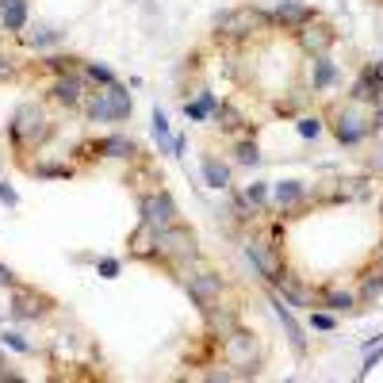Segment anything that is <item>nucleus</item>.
I'll use <instances>...</instances> for the list:
<instances>
[{
    "label": "nucleus",
    "instance_id": "34",
    "mask_svg": "<svg viewBox=\"0 0 383 383\" xmlns=\"http://www.w3.org/2000/svg\"><path fill=\"white\" fill-rule=\"evenodd\" d=\"M0 341H4L8 349H15V353H31V345L23 341V333H15V330H4V333H0Z\"/></svg>",
    "mask_w": 383,
    "mask_h": 383
},
{
    "label": "nucleus",
    "instance_id": "21",
    "mask_svg": "<svg viewBox=\"0 0 383 383\" xmlns=\"http://www.w3.org/2000/svg\"><path fill=\"white\" fill-rule=\"evenodd\" d=\"M100 153H104V158L123 161V158H134L138 146H134V138H130V134H108V138H100Z\"/></svg>",
    "mask_w": 383,
    "mask_h": 383
},
{
    "label": "nucleus",
    "instance_id": "42",
    "mask_svg": "<svg viewBox=\"0 0 383 383\" xmlns=\"http://www.w3.org/2000/svg\"><path fill=\"white\" fill-rule=\"evenodd\" d=\"M379 268H383V246H379Z\"/></svg>",
    "mask_w": 383,
    "mask_h": 383
},
{
    "label": "nucleus",
    "instance_id": "12",
    "mask_svg": "<svg viewBox=\"0 0 383 383\" xmlns=\"http://www.w3.org/2000/svg\"><path fill=\"white\" fill-rule=\"evenodd\" d=\"M272 15H276V23H280L284 31H299L311 20H319V12H314L311 4H303V0H280Z\"/></svg>",
    "mask_w": 383,
    "mask_h": 383
},
{
    "label": "nucleus",
    "instance_id": "3",
    "mask_svg": "<svg viewBox=\"0 0 383 383\" xmlns=\"http://www.w3.org/2000/svg\"><path fill=\"white\" fill-rule=\"evenodd\" d=\"M85 111L92 123H108V119H130L134 111V96H130L127 85H104V92H92L85 100Z\"/></svg>",
    "mask_w": 383,
    "mask_h": 383
},
{
    "label": "nucleus",
    "instance_id": "6",
    "mask_svg": "<svg viewBox=\"0 0 383 383\" xmlns=\"http://www.w3.org/2000/svg\"><path fill=\"white\" fill-rule=\"evenodd\" d=\"M246 257L253 260V268L265 276V284H280L284 276H288V268H284V257H280V249H276V242L249 238V242H246Z\"/></svg>",
    "mask_w": 383,
    "mask_h": 383
},
{
    "label": "nucleus",
    "instance_id": "25",
    "mask_svg": "<svg viewBox=\"0 0 383 383\" xmlns=\"http://www.w3.org/2000/svg\"><path fill=\"white\" fill-rule=\"evenodd\" d=\"M303 184H299V181H280V184H276V188H272V195H276V203H280V207H288V203H295V200H303Z\"/></svg>",
    "mask_w": 383,
    "mask_h": 383
},
{
    "label": "nucleus",
    "instance_id": "22",
    "mask_svg": "<svg viewBox=\"0 0 383 383\" xmlns=\"http://www.w3.org/2000/svg\"><path fill=\"white\" fill-rule=\"evenodd\" d=\"M276 288H280V295L288 299V303H295V307H319V295H314V291H307L303 284L291 280V276H284Z\"/></svg>",
    "mask_w": 383,
    "mask_h": 383
},
{
    "label": "nucleus",
    "instance_id": "20",
    "mask_svg": "<svg viewBox=\"0 0 383 383\" xmlns=\"http://www.w3.org/2000/svg\"><path fill=\"white\" fill-rule=\"evenodd\" d=\"M130 253L134 257H146V260H153L158 257V230H153V226H138L134 234H130Z\"/></svg>",
    "mask_w": 383,
    "mask_h": 383
},
{
    "label": "nucleus",
    "instance_id": "11",
    "mask_svg": "<svg viewBox=\"0 0 383 383\" xmlns=\"http://www.w3.org/2000/svg\"><path fill=\"white\" fill-rule=\"evenodd\" d=\"M333 134H337L341 146H356L364 134H372V130H368V119H364L361 111L345 108V111H337V119H333Z\"/></svg>",
    "mask_w": 383,
    "mask_h": 383
},
{
    "label": "nucleus",
    "instance_id": "13",
    "mask_svg": "<svg viewBox=\"0 0 383 383\" xmlns=\"http://www.w3.org/2000/svg\"><path fill=\"white\" fill-rule=\"evenodd\" d=\"M223 288H226V284H223V276H218V272H195L188 280V295H192L195 307L223 299Z\"/></svg>",
    "mask_w": 383,
    "mask_h": 383
},
{
    "label": "nucleus",
    "instance_id": "9",
    "mask_svg": "<svg viewBox=\"0 0 383 383\" xmlns=\"http://www.w3.org/2000/svg\"><path fill=\"white\" fill-rule=\"evenodd\" d=\"M268 303H272L276 319H280L284 333H288L291 349H295V353L303 356V353H307V337H303V326L295 322V314H291V303H288V299H284V295H276V291H268Z\"/></svg>",
    "mask_w": 383,
    "mask_h": 383
},
{
    "label": "nucleus",
    "instance_id": "19",
    "mask_svg": "<svg viewBox=\"0 0 383 383\" xmlns=\"http://www.w3.org/2000/svg\"><path fill=\"white\" fill-rule=\"evenodd\" d=\"M319 307H322V311H333V314H349L356 307V295H353V291H345V288H326L319 295Z\"/></svg>",
    "mask_w": 383,
    "mask_h": 383
},
{
    "label": "nucleus",
    "instance_id": "16",
    "mask_svg": "<svg viewBox=\"0 0 383 383\" xmlns=\"http://www.w3.org/2000/svg\"><path fill=\"white\" fill-rule=\"evenodd\" d=\"M353 104H379V96H383V81L376 77V65H364L361 69V77L353 81Z\"/></svg>",
    "mask_w": 383,
    "mask_h": 383
},
{
    "label": "nucleus",
    "instance_id": "14",
    "mask_svg": "<svg viewBox=\"0 0 383 383\" xmlns=\"http://www.w3.org/2000/svg\"><path fill=\"white\" fill-rule=\"evenodd\" d=\"M46 311H50V307H46V299L39 295V291L15 284V291H12V314L15 319H43Z\"/></svg>",
    "mask_w": 383,
    "mask_h": 383
},
{
    "label": "nucleus",
    "instance_id": "41",
    "mask_svg": "<svg viewBox=\"0 0 383 383\" xmlns=\"http://www.w3.org/2000/svg\"><path fill=\"white\" fill-rule=\"evenodd\" d=\"M372 65H376V77L383 81V58H379V62H372Z\"/></svg>",
    "mask_w": 383,
    "mask_h": 383
},
{
    "label": "nucleus",
    "instance_id": "37",
    "mask_svg": "<svg viewBox=\"0 0 383 383\" xmlns=\"http://www.w3.org/2000/svg\"><path fill=\"white\" fill-rule=\"evenodd\" d=\"M184 116H188V119H192V123H203V119H207V116H211V111H207V108H203V100H195V104L188 100V104H184Z\"/></svg>",
    "mask_w": 383,
    "mask_h": 383
},
{
    "label": "nucleus",
    "instance_id": "27",
    "mask_svg": "<svg viewBox=\"0 0 383 383\" xmlns=\"http://www.w3.org/2000/svg\"><path fill=\"white\" fill-rule=\"evenodd\" d=\"M234 161H238V165H257L260 153H257V142H253V138L238 142V150H234Z\"/></svg>",
    "mask_w": 383,
    "mask_h": 383
},
{
    "label": "nucleus",
    "instance_id": "7",
    "mask_svg": "<svg viewBox=\"0 0 383 383\" xmlns=\"http://www.w3.org/2000/svg\"><path fill=\"white\" fill-rule=\"evenodd\" d=\"M142 223L153 226V230H165V226L176 223V200L165 188H153L142 195Z\"/></svg>",
    "mask_w": 383,
    "mask_h": 383
},
{
    "label": "nucleus",
    "instance_id": "31",
    "mask_svg": "<svg viewBox=\"0 0 383 383\" xmlns=\"http://www.w3.org/2000/svg\"><path fill=\"white\" fill-rule=\"evenodd\" d=\"M119 268H123V260H119V257H100V260H96V272H100L104 280H116Z\"/></svg>",
    "mask_w": 383,
    "mask_h": 383
},
{
    "label": "nucleus",
    "instance_id": "1",
    "mask_svg": "<svg viewBox=\"0 0 383 383\" xmlns=\"http://www.w3.org/2000/svg\"><path fill=\"white\" fill-rule=\"evenodd\" d=\"M8 134H12V142L20 146V150H35V146H43L46 138L54 134V123L39 104H20L12 123H8Z\"/></svg>",
    "mask_w": 383,
    "mask_h": 383
},
{
    "label": "nucleus",
    "instance_id": "36",
    "mask_svg": "<svg viewBox=\"0 0 383 383\" xmlns=\"http://www.w3.org/2000/svg\"><path fill=\"white\" fill-rule=\"evenodd\" d=\"M265 195H268L265 184H249V188L242 192V200H246V203H253V207H260V203H265Z\"/></svg>",
    "mask_w": 383,
    "mask_h": 383
},
{
    "label": "nucleus",
    "instance_id": "23",
    "mask_svg": "<svg viewBox=\"0 0 383 383\" xmlns=\"http://www.w3.org/2000/svg\"><path fill=\"white\" fill-rule=\"evenodd\" d=\"M0 23H4V31H23L27 27V0L23 4H12L0 12Z\"/></svg>",
    "mask_w": 383,
    "mask_h": 383
},
{
    "label": "nucleus",
    "instance_id": "28",
    "mask_svg": "<svg viewBox=\"0 0 383 383\" xmlns=\"http://www.w3.org/2000/svg\"><path fill=\"white\" fill-rule=\"evenodd\" d=\"M85 73L96 81V85H116V73H111L108 65H100V62H88V65H85Z\"/></svg>",
    "mask_w": 383,
    "mask_h": 383
},
{
    "label": "nucleus",
    "instance_id": "5",
    "mask_svg": "<svg viewBox=\"0 0 383 383\" xmlns=\"http://www.w3.org/2000/svg\"><path fill=\"white\" fill-rule=\"evenodd\" d=\"M158 257L195 260L200 257V238H195V230L184 223H173V226H165V230H158Z\"/></svg>",
    "mask_w": 383,
    "mask_h": 383
},
{
    "label": "nucleus",
    "instance_id": "24",
    "mask_svg": "<svg viewBox=\"0 0 383 383\" xmlns=\"http://www.w3.org/2000/svg\"><path fill=\"white\" fill-rule=\"evenodd\" d=\"M153 138H158L161 153H173V134H169V119L161 108H153Z\"/></svg>",
    "mask_w": 383,
    "mask_h": 383
},
{
    "label": "nucleus",
    "instance_id": "29",
    "mask_svg": "<svg viewBox=\"0 0 383 383\" xmlns=\"http://www.w3.org/2000/svg\"><path fill=\"white\" fill-rule=\"evenodd\" d=\"M31 173H35V176H54V181H69L73 165H35Z\"/></svg>",
    "mask_w": 383,
    "mask_h": 383
},
{
    "label": "nucleus",
    "instance_id": "17",
    "mask_svg": "<svg viewBox=\"0 0 383 383\" xmlns=\"http://www.w3.org/2000/svg\"><path fill=\"white\" fill-rule=\"evenodd\" d=\"M337 65H333L330 54H319V58H311V88L314 92H326V88L337 85Z\"/></svg>",
    "mask_w": 383,
    "mask_h": 383
},
{
    "label": "nucleus",
    "instance_id": "26",
    "mask_svg": "<svg viewBox=\"0 0 383 383\" xmlns=\"http://www.w3.org/2000/svg\"><path fill=\"white\" fill-rule=\"evenodd\" d=\"M242 123H246V119H242L230 104H218V108H215V127L218 130H226V134H230V130H238Z\"/></svg>",
    "mask_w": 383,
    "mask_h": 383
},
{
    "label": "nucleus",
    "instance_id": "4",
    "mask_svg": "<svg viewBox=\"0 0 383 383\" xmlns=\"http://www.w3.org/2000/svg\"><path fill=\"white\" fill-rule=\"evenodd\" d=\"M223 361L230 364V368H242L238 376H257L260 361H257V337L253 333H246L238 326V330H230L223 337Z\"/></svg>",
    "mask_w": 383,
    "mask_h": 383
},
{
    "label": "nucleus",
    "instance_id": "33",
    "mask_svg": "<svg viewBox=\"0 0 383 383\" xmlns=\"http://www.w3.org/2000/svg\"><path fill=\"white\" fill-rule=\"evenodd\" d=\"M337 319H333V311H314L311 307V330H333Z\"/></svg>",
    "mask_w": 383,
    "mask_h": 383
},
{
    "label": "nucleus",
    "instance_id": "38",
    "mask_svg": "<svg viewBox=\"0 0 383 383\" xmlns=\"http://www.w3.org/2000/svg\"><path fill=\"white\" fill-rule=\"evenodd\" d=\"M0 203L4 207H20V195H15V188L8 181H0Z\"/></svg>",
    "mask_w": 383,
    "mask_h": 383
},
{
    "label": "nucleus",
    "instance_id": "15",
    "mask_svg": "<svg viewBox=\"0 0 383 383\" xmlns=\"http://www.w3.org/2000/svg\"><path fill=\"white\" fill-rule=\"evenodd\" d=\"M54 100L65 104V108H85V77H77V73H65V77L54 81Z\"/></svg>",
    "mask_w": 383,
    "mask_h": 383
},
{
    "label": "nucleus",
    "instance_id": "8",
    "mask_svg": "<svg viewBox=\"0 0 383 383\" xmlns=\"http://www.w3.org/2000/svg\"><path fill=\"white\" fill-rule=\"evenodd\" d=\"M295 39H299V46H303V54L319 58V54H330V46L337 43V31H333L330 23H322V20H311L307 27L295 31Z\"/></svg>",
    "mask_w": 383,
    "mask_h": 383
},
{
    "label": "nucleus",
    "instance_id": "40",
    "mask_svg": "<svg viewBox=\"0 0 383 383\" xmlns=\"http://www.w3.org/2000/svg\"><path fill=\"white\" fill-rule=\"evenodd\" d=\"M0 288H15V276H12V268H4V265H0Z\"/></svg>",
    "mask_w": 383,
    "mask_h": 383
},
{
    "label": "nucleus",
    "instance_id": "43",
    "mask_svg": "<svg viewBox=\"0 0 383 383\" xmlns=\"http://www.w3.org/2000/svg\"><path fill=\"white\" fill-rule=\"evenodd\" d=\"M379 215H383V200H379Z\"/></svg>",
    "mask_w": 383,
    "mask_h": 383
},
{
    "label": "nucleus",
    "instance_id": "32",
    "mask_svg": "<svg viewBox=\"0 0 383 383\" xmlns=\"http://www.w3.org/2000/svg\"><path fill=\"white\" fill-rule=\"evenodd\" d=\"M77 62L81 58H65V54H58V58L46 62V69H54V73H62V77H65V73H77Z\"/></svg>",
    "mask_w": 383,
    "mask_h": 383
},
{
    "label": "nucleus",
    "instance_id": "2",
    "mask_svg": "<svg viewBox=\"0 0 383 383\" xmlns=\"http://www.w3.org/2000/svg\"><path fill=\"white\" fill-rule=\"evenodd\" d=\"M272 27H276V15L260 12L253 4L230 8V12L218 15V39H249V35H260V31H272Z\"/></svg>",
    "mask_w": 383,
    "mask_h": 383
},
{
    "label": "nucleus",
    "instance_id": "10",
    "mask_svg": "<svg viewBox=\"0 0 383 383\" xmlns=\"http://www.w3.org/2000/svg\"><path fill=\"white\" fill-rule=\"evenodd\" d=\"M200 314H203V322H207L211 337H226L230 330H238V311H234V307H223V299L203 303Z\"/></svg>",
    "mask_w": 383,
    "mask_h": 383
},
{
    "label": "nucleus",
    "instance_id": "18",
    "mask_svg": "<svg viewBox=\"0 0 383 383\" xmlns=\"http://www.w3.org/2000/svg\"><path fill=\"white\" fill-rule=\"evenodd\" d=\"M203 181H207V188L226 192V188H230V165L218 161L215 153H203Z\"/></svg>",
    "mask_w": 383,
    "mask_h": 383
},
{
    "label": "nucleus",
    "instance_id": "30",
    "mask_svg": "<svg viewBox=\"0 0 383 383\" xmlns=\"http://www.w3.org/2000/svg\"><path fill=\"white\" fill-rule=\"evenodd\" d=\"M361 295L364 299H379L383 295V268L376 276H364V288H361Z\"/></svg>",
    "mask_w": 383,
    "mask_h": 383
},
{
    "label": "nucleus",
    "instance_id": "39",
    "mask_svg": "<svg viewBox=\"0 0 383 383\" xmlns=\"http://www.w3.org/2000/svg\"><path fill=\"white\" fill-rule=\"evenodd\" d=\"M58 39H62V31H43V35H31V43L46 46V43H58Z\"/></svg>",
    "mask_w": 383,
    "mask_h": 383
},
{
    "label": "nucleus",
    "instance_id": "35",
    "mask_svg": "<svg viewBox=\"0 0 383 383\" xmlns=\"http://www.w3.org/2000/svg\"><path fill=\"white\" fill-rule=\"evenodd\" d=\"M299 134H303V138H319L322 134V119L303 116V119H299Z\"/></svg>",
    "mask_w": 383,
    "mask_h": 383
}]
</instances>
